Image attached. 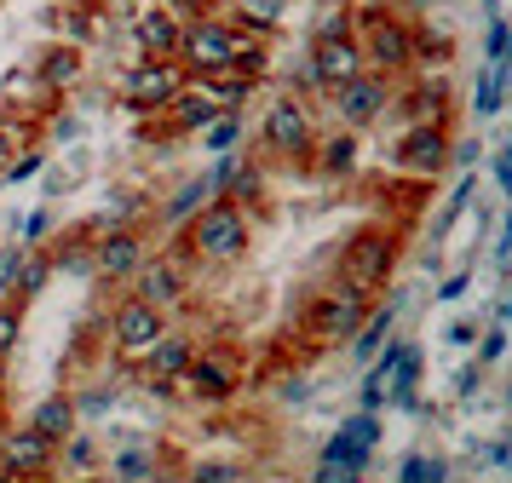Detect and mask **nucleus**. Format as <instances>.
Returning <instances> with one entry per match:
<instances>
[{
	"instance_id": "nucleus-14",
	"label": "nucleus",
	"mask_w": 512,
	"mask_h": 483,
	"mask_svg": "<svg viewBox=\"0 0 512 483\" xmlns=\"http://www.w3.org/2000/svg\"><path fill=\"white\" fill-rule=\"evenodd\" d=\"M144 253H150L144 225H104L98 230V253H93V276L104 288H127V282L139 276Z\"/></svg>"
},
{
	"instance_id": "nucleus-40",
	"label": "nucleus",
	"mask_w": 512,
	"mask_h": 483,
	"mask_svg": "<svg viewBox=\"0 0 512 483\" xmlns=\"http://www.w3.org/2000/svg\"><path fill=\"white\" fill-rule=\"evenodd\" d=\"M18 265H24V242H6V248H0V299H12Z\"/></svg>"
},
{
	"instance_id": "nucleus-37",
	"label": "nucleus",
	"mask_w": 512,
	"mask_h": 483,
	"mask_svg": "<svg viewBox=\"0 0 512 483\" xmlns=\"http://www.w3.org/2000/svg\"><path fill=\"white\" fill-rule=\"evenodd\" d=\"M397 478L403 483H443L449 478V466H443L438 455H409L403 466H397Z\"/></svg>"
},
{
	"instance_id": "nucleus-24",
	"label": "nucleus",
	"mask_w": 512,
	"mask_h": 483,
	"mask_svg": "<svg viewBox=\"0 0 512 483\" xmlns=\"http://www.w3.org/2000/svg\"><path fill=\"white\" fill-rule=\"evenodd\" d=\"M93 472H104V449H98V437L87 426H75L58 443V478H93Z\"/></svg>"
},
{
	"instance_id": "nucleus-9",
	"label": "nucleus",
	"mask_w": 512,
	"mask_h": 483,
	"mask_svg": "<svg viewBox=\"0 0 512 483\" xmlns=\"http://www.w3.org/2000/svg\"><path fill=\"white\" fill-rule=\"evenodd\" d=\"M185 87H190V69L179 58H133L127 75H121V110H133L139 121L162 115Z\"/></svg>"
},
{
	"instance_id": "nucleus-57",
	"label": "nucleus",
	"mask_w": 512,
	"mask_h": 483,
	"mask_svg": "<svg viewBox=\"0 0 512 483\" xmlns=\"http://www.w3.org/2000/svg\"><path fill=\"white\" fill-rule=\"evenodd\" d=\"M507 397H512V391H507Z\"/></svg>"
},
{
	"instance_id": "nucleus-31",
	"label": "nucleus",
	"mask_w": 512,
	"mask_h": 483,
	"mask_svg": "<svg viewBox=\"0 0 512 483\" xmlns=\"http://www.w3.org/2000/svg\"><path fill=\"white\" fill-rule=\"evenodd\" d=\"M208 196H213V184H208V179H185V184H179V190H173V196H167L162 207H156V225L179 230V225L190 219V213H196V207L208 202Z\"/></svg>"
},
{
	"instance_id": "nucleus-55",
	"label": "nucleus",
	"mask_w": 512,
	"mask_h": 483,
	"mask_svg": "<svg viewBox=\"0 0 512 483\" xmlns=\"http://www.w3.org/2000/svg\"><path fill=\"white\" fill-rule=\"evenodd\" d=\"M0 190H6V184H0Z\"/></svg>"
},
{
	"instance_id": "nucleus-8",
	"label": "nucleus",
	"mask_w": 512,
	"mask_h": 483,
	"mask_svg": "<svg viewBox=\"0 0 512 483\" xmlns=\"http://www.w3.org/2000/svg\"><path fill=\"white\" fill-rule=\"evenodd\" d=\"M167 328H173V322H167L162 305H150V299H139L133 288H127V294L116 299V311L104 317V334H110L116 368H133V363L144 357V351H150V345L162 340Z\"/></svg>"
},
{
	"instance_id": "nucleus-28",
	"label": "nucleus",
	"mask_w": 512,
	"mask_h": 483,
	"mask_svg": "<svg viewBox=\"0 0 512 483\" xmlns=\"http://www.w3.org/2000/svg\"><path fill=\"white\" fill-rule=\"evenodd\" d=\"M294 0H231V23L242 35H277Z\"/></svg>"
},
{
	"instance_id": "nucleus-35",
	"label": "nucleus",
	"mask_w": 512,
	"mask_h": 483,
	"mask_svg": "<svg viewBox=\"0 0 512 483\" xmlns=\"http://www.w3.org/2000/svg\"><path fill=\"white\" fill-rule=\"evenodd\" d=\"M328 35H351V0H328L317 23H311V41H328Z\"/></svg>"
},
{
	"instance_id": "nucleus-39",
	"label": "nucleus",
	"mask_w": 512,
	"mask_h": 483,
	"mask_svg": "<svg viewBox=\"0 0 512 483\" xmlns=\"http://www.w3.org/2000/svg\"><path fill=\"white\" fill-rule=\"evenodd\" d=\"M472 190H478V179H472V167H466V179L455 184V190H449V202H443L438 236H443V230H449V225H455V219H461V213H466V202H472Z\"/></svg>"
},
{
	"instance_id": "nucleus-4",
	"label": "nucleus",
	"mask_w": 512,
	"mask_h": 483,
	"mask_svg": "<svg viewBox=\"0 0 512 483\" xmlns=\"http://www.w3.org/2000/svg\"><path fill=\"white\" fill-rule=\"evenodd\" d=\"M369 294H357V288H346V282H328L323 294L305 299L300 311V340L317 345V351H334V345H351V334L363 328V317H369Z\"/></svg>"
},
{
	"instance_id": "nucleus-30",
	"label": "nucleus",
	"mask_w": 512,
	"mask_h": 483,
	"mask_svg": "<svg viewBox=\"0 0 512 483\" xmlns=\"http://www.w3.org/2000/svg\"><path fill=\"white\" fill-rule=\"evenodd\" d=\"M190 81H196V87L208 92V98L219 104V110H242V104L254 98V87H259V81L236 75V69H213V75H190Z\"/></svg>"
},
{
	"instance_id": "nucleus-16",
	"label": "nucleus",
	"mask_w": 512,
	"mask_h": 483,
	"mask_svg": "<svg viewBox=\"0 0 512 483\" xmlns=\"http://www.w3.org/2000/svg\"><path fill=\"white\" fill-rule=\"evenodd\" d=\"M190 357H196V340H190V334H179V328H167L162 340H156L139 363H133V368H139V386L156 391V397H179V380H185Z\"/></svg>"
},
{
	"instance_id": "nucleus-43",
	"label": "nucleus",
	"mask_w": 512,
	"mask_h": 483,
	"mask_svg": "<svg viewBox=\"0 0 512 483\" xmlns=\"http://www.w3.org/2000/svg\"><path fill=\"white\" fill-rule=\"evenodd\" d=\"M484 58H489V64H501V58H507V23L495 18V12H489V41H484Z\"/></svg>"
},
{
	"instance_id": "nucleus-56",
	"label": "nucleus",
	"mask_w": 512,
	"mask_h": 483,
	"mask_svg": "<svg viewBox=\"0 0 512 483\" xmlns=\"http://www.w3.org/2000/svg\"><path fill=\"white\" fill-rule=\"evenodd\" d=\"M507 340H512V334H507Z\"/></svg>"
},
{
	"instance_id": "nucleus-45",
	"label": "nucleus",
	"mask_w": 512,
	"mask_h": 483,
	"mask_svg": "<svg viewBox=\"0 0 512 483\" xmlns=\"http://www.w3.org/2000/svg\"><path fill=\"white\" fill-rule=\"evenodd\" d=\"M495 179H501V196L512 202V144L501 150V156H495Z\"/></svg>"
},
{
	"instance_id": "nucleus-42",
	"label": "nucleus",
	"mask_w": 512,
	"mask_h": 483,
	"mask_svg": "<svg viewBox=\"0 0 512 483\" xmlns=\"http://www.w3.org/2000/svg\"><path fill=\"white\" fill-rule=\"evenodd\" d=\"M507 351H512V340H507V328H489V334H484V345H478V363H501V357H507Z\"/></svg>"
},
{
	"instance_id": "nucleus-25",
	"label": "nucleus",
	"mask_w": 512,
	"mask_h": 483,
	"mask_svg": "<svg viewBox=\"0 0 512 483\" xmlns=\"http://www.w3.org/2000/svg\"><path fill=\"white\" fill-rule=\"evenodd\" d=\"M24 420H29L41 437H52V443H64V437L81 426V414H75V397H70V391H52V397H41V403H35Z\"/></svg>"
},
{
	"instance_id": "nucleus-20",
	"label": "nucleus",
	"mask_w": 512,
	"mask_h": 483,
	"mask_svg": "<svg viewBox=\"0 0 512 483\" xmlns=\"http://www.w3.org/2000/svg\"><path fill=\"white\" fill-rule=\"evenodd\" d=\"M93 253H98V225L87 219V225H75V230H52V242H47V259H52V276H87L93 282Z\"/></svg>"
},
{
	"instance_id": "nucleus-33",
	"label": "nucleus",
	"mask_w": 512,
	"mask_h": 483,
	"mask_svg": "<svg viewBox=\"0 0 512 483\" xmlns=\"http://www.w3.org/2000/svg\"><path fill=\"white\" fill-rule=\"evenodd\" d=\"M242 133H248V127H242V115H236V110H219L196 138H202V150L225 156V150H242Z\"/></svg>"
},
{
	"instance_id": "nucleus-23",
	"label": "nucleus",
	"mask_w": 512,
	"mask_h": 483,
	"mask_svg": "<svg viewBox=\"0 0 512 483\" xmlns=\"http://www.w3.org/2000/svg\"><path fill=\"white\" fill-rule=\"evenodd\" d=\"M162 449L156 443H127V449H116V455L104 460V472L116 483H150V478H162Z\"/></svg>"
},
{
	"instance_id": "nucleus-32",
	"label": "nucleus",
	"mask_w": 512,
	"mask_h": 483,
	"mask_svg": "<svg viewBox=\"0 0 512 483\" xmlns=\"http://www.w3.org/2000/svg\"><path fill=\"white\" fill-rule=\"evenodd\" d=\"M52 282V259H47V248H24V265H18V282H12V299L18 305H35L41 299V288Z\"/></svg>"
},
{
	"instance_id": "nucleus-53",
	"label": "nucleus",
	"mask_w": 512,
	"mask_h": 483,
	"mask_svg": "<svg viewBox=\"0 0 512 483\" xmlns=\"http://www.w3.org/2000/svg\"><path fill=\"white\" fill-rule=\"evenodd\" d=\"M501 317H507V322H512V294H507V305H501Z\"/></svg>"
},
{
	"instance_id": "nucleus-44",
	"label": "nucleus",
	"mask_w": 512,
	"mask_h": 483,
	"mask_svg": "<svg viewBox=\"0 0 512 483\" xmlns=\"http://www.w3.org/2000/svg\"><path fill=\"white\" fill-rule=\"evenodd\" d=\"M162 6L179 23H196V18H208V12H213V0H162Z\"/></svg>"
},
{
	"instance_id": "nucleus-15",
	"label": "nucleus",
	"mask_w": 512,
	"mask_h": 483,
	"mask_svg": "<svg viewBox=\"0 0 512 483\" xmlns=\"http://www.w3.org/2000/svg\"><path fill=\"white\" fill-rule=\"evenodd\" d=\"M236 391H242V357L225 351V345L196 351L185 380H179V397H196V403H231Z\"/></svg>"
},
{
	"instance_id": "nucleus-47",
	"label": "nucleus",
	"mask_w": 512,
	"mask_h": 483,
	"mask_svg": "<svg viewBox=\"0 0 512 483\" xmlns=\"http://www.w3.org/2000/svg\"><path fill=\"white\" fill-rule=\"evenodd\" d=\"M466 282H472V276H466V271H455V276H449V282L438 288V299H443V305H449V299H461V294H466Z\"/></svg>"
},
{
	"instance_id": "nucleus-49",
	"label": "nucleus",
	"mask_w": 512,
	"mask_h": 483,
	"mask_svg": "<svg viewBox=\"0 0 512 483\" xmlns=\"http://www.w3.org/2000/svg\"><path fill=\"white\" fill-rule=\"evenodd\" d=\"M478 334H484L478 322H455V328H449V340H455V345H472V340H478Z\"/></svg>"
},
{
	"instance_id": "nucleus-52",
	"label": "nucleus",
	"mask_w": 512,
	"mask_h": 483,
	"mask_svg": "<svg viewBox=\"0 0 512 483\" xmlns=\"http://www.w3.org/2000/svg\"><path fill=\"white\" fill-rule=\"evenodd\" d=\"M501 69H512V23H507V58H501Z\"/></svg>"
},
{
	"instance_id": "nucleus-51",
	"label": "nucleus",
	"mask_w": 512,
	"mask_h": 483,
	"mask_svg": "<svg viewBox=\"0 0 512 483\" xmlns=\"http://www.w3.org/2000/svg\"><path fill=\"white\" fill-rule=\"evenodd\" d=\"M495 259H501V265L512 259V219H507V230H501V242H495Z\"/></svg>"
},
{
	"instance_id": "nucleus-26",
	"label": "nucleus",
	"mask_w": 512,
	"mask_h": 483,
	"mask_svg": "<svg viewBox=\"0 0 512 483\" xmlns=\"http://www.w3.org/2000/svg\"><path fill=\"white\" fill-rule=\"evenodd\" d=\"M58 35L75 46H93L104 35V6L98 0H64L58 6Z\"/></svg>"
},
{
	"instance_id": "nucleus-18",
	"label": "nucleus",
	"mask_w": 512,
	"mask_h": 483,
	"mask_svg": "<svg viewBox=\"0 0 512 483\" xmlns=\"http://www.w3.org/2000/svg\"><path fill=\"white\" fill-rule=\"evenodd\" d=\"M127 35H133V52H139V58H179V35H185V23L173 18L162 0H150V6H133Z\"/></svg>"
},
{
	"instance_id": "nucleus-1",
	"label": "nucleus",
	"mask_w": 512,
	"mask_h": 483,
	"mask_svg": "<svg viewBox=\"0 0 512 483\" xmlns=\"http://www.w3.org/2000/svg\"><path fill=\"white\" fill-rule=\"evenodd\" d=\"M179 242H185V253L196 265H236L242 253L254 248V213L213 190L208 202L179 225Z\"/></svg>"
},
{
	"instance_id": "nucleus-36",
	"label": "nucleus",
	"mask_w": 512,
	"mask_h": 483,
	"mask_svg": "<svg viewBox=\"0 0 512 483\" xmlns=\"http://www.w3.org/2000/svg\"><path fill=\"white\" fill-rule=\"evenodd\" d=\"M18 340H24V305L18 299H0V363L18 351Z\"/></svg>"
},
{
	"instance_id": "nucleus-3",
	"label": "nucleus",
	"mask_w": 512,
	"mask_h": 483,
	"mask_svg": "<svg viewBox=\"0 0 512 483\" xmlns=\"http://www.w3.org/2000/svg\"><path fill=\"white\" fill-rule=\"evenodd\" d=\"M317 150V115L300 92H271L259 110V156L271 161H311Z\"/></svg>"
},
{
	"instance_id": "nucleus-11",
	"label": "nucleus",
	"mask_w": 512,
	"mask_h": 483,
	"mask_svg": "<svg viewBox=\"0 0 512 483\" xmlns=\"http://www.w3.org/2000/svg\"><path fill=\"white\" fill-rule=\"evenodd\" d=\"M236 46H242V29H236L225 12H208V18L185 23V35H179V64H185L190 75H213V69L236 64Z\"/></svg>"
},
{
	"instance_id": "nucleus-12",
	"label": "nucleus",
	"mask_w": 512,
	"mask_h": 483,
	"mask_svg": "<svg viewBox=\"0 0 512 483\" xmlns=\"http://www.w3.org/2000/svg\"><path fill=\"white\" fill-rule=\"evenodd\" d=\"M449 150H455L449 121H403V133L392 144V167H403L409 179H438Z\"/></svg>"
},
{
	"instance_id": "nucleus-38",
	"label": "nucleus",
	"mask_w": 512,
	"mask_h": 483,
	"mask_svg": "<svg viewBox=\"0 0 512 483\" xmlns=\"http://www.w3.org/2000/svg\"><path fill=\"white\" fill-rule=\"evenodd\" d=\"M52 230H58V219H52V207H35V213H24V248H47L52 242Z\"/></svg>"
},
{
	"instance_id": "nucleus-50",
	"label": "nucleus",
	"mask_w": 512,
	"mask_h": 483,
	"mask_svg": "<svg viewBox=\"0 0 512 483\" xmlns=\"http://www.w3.org/2000/svg\"><path fill=\"white\" fill-rule=\"evenodd\" d=\"M81 133V121H75V115H58V121H52V138H75Z\"/></svg>"
},
{
	"instance_id": "nucleus-5",
	"label": "nucleus",
	"mask_w": 512,
	"mask_h": 483,
	"mask_svg": "<svg viewBox=\"0 0 512 483\" xmlns=\"http://www.w3.org/2000/svg\"><path fill=\"white\" fill-rule=\"evenodd\" d=\"M351 35L363 46V64L380 75H403L415 69V29L397 18L392 6H351Z\"/></svg>"
},
{
	"instance_id": "nucleus-48",
	"label": "nucleus",
	"mask_w": 512,
	"mask_h": 483,
	"mask_svg": "<svg viewBox=\"0 0 512 483\" xmlns=\"http://www.w3.org/2000/svg\"><path fill=\"white\" fill-rule=\"evenodd\" d=\"M18 156V133L12 127H0V173H6V161Z\"/></svg>"
},
{
	"instance_id": "nucleus-29",
	"label": "nucleus",
	"mask_w": 512,
	"mask_h": 483,
	"mask_svg": "<svg viewBox=\"0 0 512 483\" xmlns=\"http://www.w3.org/2000/svg\"><path fill=\"white\" fill-rule=\"evenodd\" d=\"M397 305H403V299H386V305H369V317H363V328L351 334V357H357V363H369L374 351H380V345L392 340Z\"/></svg>"
},
{
	"instance_id": "nucleus-7",
	"label": "nucleus",
	"mask_w": 512,
	"mask_h": 483,
	"mask_svg": "<svg viewBox=\"0 0 512 483\" xmlns=\"http://www.w3.org/2000/svg\"><path fill=\"white\" fill-rule=\"evenodd\" d=\"M139 299H150V305H162V311H179L190 299V288H196V259L185 253V242L173 236L167 248H150L144 253V265H139V276L127 282Z\"/></svg>"
},
{
	"instance_id": "nucleus-2",
	"label": "nucleus",
	"mask_w": 512,
	"mask_h": 483,
	"mask_svg": "<svg viewBox=\"0 0 512 483\" xmlns=\"http://www.w3.org/2000/svg\"><path fill=\"white\" fill-rule=\"evenodd\" d=\"M397 253H403V242H397L392 225H363L334 259V282H346V288H357L369 299L386 294V282L397 271Z\"/></svg>"
},
{
	"instance_id": "nucleus-54",
	"label": "nucleus",
	"mask_w": 512,
	"mask_h": 483,
	"mask_svg": "<svg viewBox=\"0 0 512 483\" xmlns=\"http://www.w3.org/2000/svg\"><path fill=\"white\" fill-rule=\"evenodd\" d=\"M110 6H139V0H110Z\"/></svg>"
},
{
	"instance_id": "nucleus-19",
	"label": "nucleus",
	"mask_w": 512,
	"mask_h": 483,
	"mask_svg": "<svg viewBox=\"0 0 512 483\" xmlns=\"http://www.w3.org/2000/svg\"><path fill=\"white\" fill-rule=\"evenodd\" d=\"M29 69L41 75V87H52L58 98L64 92H75L81 81H87V46H75V41H64V35H52L35 58H29Z\"/></svg>"
},
{
	"instance_id": "nucleus-21",
	"label": "nucleus",
	"mask_w": 512,
	"mask_h": 483,
	"mask_svg": "<svg viewBox=\"0 0 512 483\" xmlns=\"http://www.w3.org/2000/svg\"><path fill=\"white\" fill-rule=\"evenodd\" d=\"M357 156H363V138H357V127H340V133H317L311 167H317L323 179H351V173H357Z\"/></svg>"
},
{
	"instance_id": "nucleus-41",
	"label": "nucleus",
	"mask_w": 512,
	"mask_h": 483,
	"mask_svg": "<svg viewBox=\"0 0 512 483\" xmlns=\"http://www.w3.org/2000/svg\"><path fill=\"white\" fill-rule=\"evenodd\" d=\"M41 150H29V156H12L6 161V173H0V184H24V179H35V173H41Z\"/></svg>"
},
{
	"instance_id": "nucleus-13",
	"label": "nucleus",
	"mask_w": 512,
	"mask_h": 483,
	"mask_svg": "<svg viewBox=\"0 0 512 483\" xmlns=\"http://www.w3.org/2000/svg\"><path fill=\"white\" fill-rule=\"evenodd\" d=\"M392 75H380V69H363V75H351L346 87L328 92V104H334V115H340V127H374V121H386V110H392Z\"/></svg>"
},
{
	"instance_id": "nucleus-6",
	"label": "nucleus",
	"mask_w": 512,
	"mask_h": 483,
	"mask_svg": "<svg viewBox=\"0 0 512 483\" xmlns=\"http://www.w3.org/2000/svg\"><path fill=\"white\" fill-rule=\"evenodd\" d=\"M374 443H380V409H357L340 420V432L323 443V455H317V483H357L369 472L374 460Z\"/></svg>"
},
{
	"instance_id": "nucleus-10",
	"label": "nucleus",
	"mask_w": 512,
	"mask_h": 483,
	"mask_svg": "<svg viewBox=\"0 0 512 483\" xmlns=\"http://www.w3.org/2000/svg\"><path fill=\"white\" fill-rule=\"evenodd\" d=\"M58 478V443L41 437L29 420L0 432V483H52Z\"/></svg>"
},
{
	"instance_id": "nucleus-22",
	"label": "nucleus",
	"mask_w": 512,
	"mask_h": 483,
	"mask_svg": "<svg viewBox=\"0 0 512 483\" xmlns=\"http://www.w3.org/2000/svg\"><path fill=\"white\" fill-rule=\"evenodd\" d=\"M392 110L403 115V121H449V87L426 75V81H415L409 92H397Z\"/></svg>"
},
{
	"instance_id": "nucleus-17",
	"label": "nucleus",
	"mask_w": 512,
	"mask_h": 483,
	"mask_svg": "<svg viewBox=\"0 0 512 483\" xmlns=\"http://www.w3.org/2000/svg\"><path fill=\"white\" fill-rule=\"evenodd\" d=\"M363 46H357V35H328V41H311V52H305V87L317 92H334L346 87L351 75H363Z\"/></svg>"
},
{
	"instance_id": "nucleus-34",
	"label": "nucleus",
	"mask_w": 512,
	"mask_h": 483,
	"mask_svg": "<svg viewBox=\"0 0 512 483\" xmlns=\"http://www.w3.org/2000/svg\"><path fill=\"white\" fill-rule=\"evenodd\" d=\"M185 478L190 483H242L248 478V466H242V460H225V455H202V460H190L185 466Z\"/></svg>"
},
{
	"instance_id": "nucleus-46",
	"label": "nucleus",
	"mask_w": 512,
	"mask_h": 483,
	"mask_svg": "<svg viewBox=\"0 0 512 483\" xmlns=\"http://www.w3.org/2000/svg\"><path fill=\"white\" fill-rule=\"evenodd\" d=\"M478 380H484V363H466L461 380H455V391H461V397H472V391H478Z\"/></svg>"
},
{
	"instance_id": "nucleus-27",
	"label": "nucleus",
	"mask_w": 512,
	"mask_h": 483,
	"mask_svg": "<svg viewBox=\"0 0 512 483\" xmlns=\"http://www.w3.org/2000/svg\"><path fill=\"white\" fill-rule=\"evenodd\" d=\"M219 196H231V202H242L248 213H259V207H265V161L242 150V161H236V173H231L225 184H219Z\"/></svg>"
}]
</instances>
